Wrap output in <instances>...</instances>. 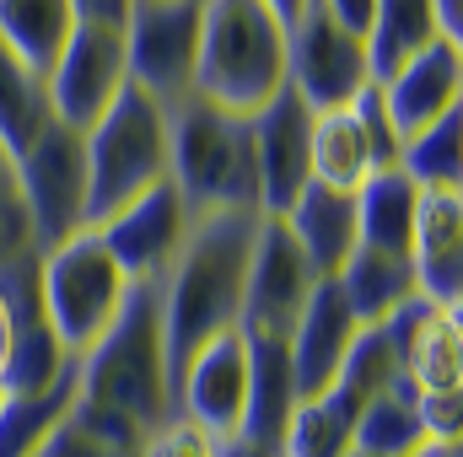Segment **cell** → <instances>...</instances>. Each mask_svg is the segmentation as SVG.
<instances>
[{
  "mask_svg": "<svg viewBox=\"0 0 463 457\" xmlns=\"http://www.w3.org/2000/svg\"><path fill=\"white\" fill-rule=\"evenodd\" d=\"M286 87V27L259 0H205L194 98L253 118Z\"/></svg>",
  "mask_w": 463,
  "mask_h": 457,
  "instance_id": "4",
  "label": "cell"
},
{
  "mask_svg": "<svg viewBox=\"0 0 463 457\" xmlns=\"http://www.w3.org/2000/svg\"><path fill=\"white\" fill-rule=\"evenodd\" d=\"M76 398H81L76 371H71L60 387H49V393L5 398V404H0V457H38L54 442V431L71 420Z\"/></svg>",
  "mask_w": 463,
  "mask_h": 457,
  "instance_id": "26",
  "label": "cell"
},
{
  "mask_svg": "<svg viewBox=\"0 0 463 457\" xmlns=\"http://www.w3.org/2000/svg\"><path fill=\"white\" fill-rule=\"evenodd\" d=\"M399 173L415 189H463V108L415 129L399 145Z\"/></svg>",
  "mask_w": 463,
  "mask_h": 457,
  "instance_id": "30",
  "label": "cell"
},
{
  "mask_svg": "<svg viewBox=\"0 0 463 457\" xmlns=\"http://www.w3.org/2000/svg\"><path fill=\"white\" fill-rule=\"evenodd\" d=\"M11 178H16V194L27 205L38 253L87 231V145H81V129L49 118L33 135V145L11 162Z\"/></svg>",
  "mask_w": 463,
  "mask_h": 457,
  "instance_id": "7",
  "label": "cell"
},
{
  "mask_svg": "<svg viewBox=\"0 0 463 457\" xmlns=\"http://www.w3.org/2000/svg\"><path fill=\"white\" fill-rule=\"evenodd\" d=\"M431 16H437L442 43H458L463 49V0H431Z\"/></svg>",
  "mask_w": 463,
  "mask_h": 457,
  "instance_id": "38",
  "label": "cell"
},
{
  "mask_svg": "<svg viewBox=\"0 0 463 457\" xmlns=\"http://www.w3.org/2000/svg\"><path fill=\"white\" fill-rule=\"evenodd\" d=\"M437 16L431 0H377L366 22V65L372 81H388L404 60H415L426 43H437Z\"/></svg>",
  "mask_w": 463,
  "mask_h": 457,
  "instance_id": "25",
  "label": "cell"
},
{
  "mask_svg": "<svg viewBox=\"0 0 463 457\" xmlns=\"http://www.w3.org/2000/svg\"><path fill=\"white\" fill-rule=\"evenodd\" d=\"M426 442H463V393H415Z\"/></svg>",
  "mask_w": 463,
  "mask_h": 457,
  "instance_id": "34",
  "label": "cell"
},
{
  "mask_svg": "<svg viewBox=\"0 0 463 457\" xmlns=\"http://www.w3.org/2000/svg\"><path fill=\"white\" fill-rule=\"evenodd\" d=\"M410 269H415L420 302L442 312H463V189H420Z\"/></svg>",
  "mask_w": 463,
  "mask_h": 457,
  "instance_id": "15",
  "label": "cell"
},
{
  "mask_svg": "<svg viewBox=\"0 0 463 457\" xmlns=\"http://www.w3.org/2000/svg\"><path fill=\"white\" fill-rule=\"evenodd\" d=\"M129 87V54H124V27L109 22H81L71 43L60 49L49 70V108L71 129H92L98 118L114 108Z\"/></svg>",
  "mask_w": 463,
  "mask_h": 457,
  "instance_id": "11",
  "label": "cell"
},
{
  "mask_svg": "<svg viewBox=\"0 0 463 457\" xmlns=\"http://www.w3.org/2000/svg\"><path fill=\"white\" fill-rule=\"evenodd\" d=\"M415 205H420V189H415L399 167H377V173L355 189V237H361V247L404 253V258H410Z\"/></svg>",
  "mask_w": 463,
  "mask_h": 457,
  "instance_id": "22",
  "label": "cell"
},
{
  "mask_svg": "<svg viewBox=\"0 0 463 457\" xmlns=\"http://www.w3.org/2000/svg\"><path fill=\"white\" fill-rule=\"evenodd\" d=\"M135 457H222V442H211V436L194 431L189 420H167V425H156V431L140 442Z\"/></svg>",
  "mask_w": 463,
  "mask_h": 457,
  "instance_id": "33",
  "label": "cell"
},
{
  "mask_svg": "<svg viewBox=\"0 0 463 457\" xmlns=\"http://www.w3.org/2000/svg\"><path fill=\"white\" fill-rule=\"evenodd\" d=\"M383 108L393 118L399 140H410L415 129H426L431 118L453 114L463 103V49L458 43H426L415 60H404L388 81H377Z\"/></svg>",
  "mask_w": 463,
  "mask_h": 457,
  "instance_id": "17",
  "label": "cell"
},
{
  "mask_svg": "<svg viewBox=\"0 0 463 457\" xmlns=\"http://www.w3.org/2000/svg\"><path fill=\"white\" fill-rule=\"evenodd\" d=\"M355 334H361V323H355V312L345 307L340 285L335 280H318L313 296H307V307H302V318H297V329H291V340H286L291 382H297V398L302 404H313V398H324L335 387V377L345 366Z\"/></svg>",
  "mask_w": 463,
  "mask_h": 457,
  "instance_id": "16",
  "label": "cell"
},
{
  "mask_svg": "<svg viewBox=\"0 0 463 457\" xmlns=\"http://www.w3.org/2000/svg\"><path fill=\"white\" fill-rule=\"evenodd\" d=\"M22 253H38L33 242V221H27V205L16 194V178H11V162L0 156V269Z\"/></svg>",
  "mask_w": 463,
  "mask_h": 457,
  "instance_id": "32",
  "label": "cell"
},
{
  "mask_svg": "<svg viewBox=\"0 0 463 457\" xmlns=\"http://www.w3.org/2000/svg\"><path fill=\"white\" fill-rule=\"evenodd\" d=\"M38 296H43V323L81 360L92 344L114 329L118 312H124L129 280L114 264V253L98 242V231H76L60 247H43Z\"/></svg>",
  "mask_w": 463,
  "mask_h": 457,
  "instance_id": "6",
  "label": "cell"
},
{
  "mask_svg": "<svg viewBox=\"0 0 463 457\" xmlns=\"http://www.w3.org/2000/svg\"><path fill=\"white\" fill-rule=\"evenodd\" d=\"M335 285H340V296H345V307L355 312L361 329L393 318L404 302L420 296L415 291V269H410L404 253H377V247H361V242L345 258V269L335 275Z\"/></svg>",
  "mask_w": 463,
  "mask_h": 457,
  "instance_id": "20",
  "label": "cell"
},
{
  "mask_svg": "<svg viewBox=\"0 0 463 457\" xmlns=\"http://www.w3.org/2000/svg\"><path fill=\"white\" fill-rule=\"evenodd\" d=\"M345 457H366V452H345Z\"/></svg>",
  "mask_w": 463,
  "mask_h": 457,
  "instance_id": "42",
  "label": "cell"
},
{
  "mask_svg": "<svg viewBox=\"0 0 463 457\" xmlns=\"http://www.w3.org/2000/svg\"><path fill=\"white\" fill-rule=\"evenodd\" d=\"M253 231H259V216H248V210L200 216L189 227L184 253L162 275V340H167V382L173 387L200 344L237 329Z\"/></svg>",
  "mask_w": 463,
  "mask_h": 457,
  "instance_id": "1",
  "label": "cell"
},
{
  "mask_svg": "<svg viewBox=\"0 0 463 457\" xmlns=\"http://www.w3.org/2000/svg\"><path fill=\"white\" fill-rule=\"evenodd\" d=\"M280 227L291 231V242L307 253L318 280H335L345 269V258L355 253V242H361L355 237V194H335V189H318V183H307L291 200Z\"/></svg>",
  "mask_w": 463,
  "mask_h": 457,
  "instance_id": "18",
  "label": "cell"
},
{
  "mask_svg": "<svg viewBox=\"0 0 463 457\" xmlns=\"http://www.w3.org/2000/svg\"><path fill=\"white\" fill-rule=\"evenodd\" d=\"M81 22H109V27H124L129 16V0H71Z\"/></svg>",
  "mask_w": 463,
  "mask_h": 457,
  "instance_id": "37",
  "label": "cell"
},
{
  "mask_svg": "<svg viewBox=\"0 0 463 457\" xmlns=\"http://www.w3.org/2000/svg\"><path fill=\"white\" fill-rule=\"evenodd\" d=\"M38 457H124V452L103 447V442H98V436H92V431L76 420V409H71V420L54 431V442H49V447H43Z\"/></svg>",
  "mask_w": 463,
  "mask_h": 457,
  "instance_id": "35",
  "label": "cell"
},
{
  "mask_svg": "<svg viewBox=\"0 0 463 457\" xmlns=\"http://www.w3.org/2000/svg\"><path fill=\"white\" fill-rule=\"evenodd\" d=\"M76 27H81V16L71 0H0V43L22 65H33L43 81Z\"/></svg>",
  "mask_w": 463,
  "mask_h": 457,
  "instance_id": "23",
  "label": "cell"
},
{
  "mask_svg": "<svg viewBox=\"0 0 463 457\" xmlns=\"http://www.w3.org/2000/svg\"><path fill=\"white\" fill-rule=\"evenodd\" d=\"M410 393H463V312L431 307L404 344Z\"/></svg>",
  "mask_w": 463,
  "mask_h": 457,
  "instance_id": "24",
  "label": "cell"
},
{
  "mask_svg": "<svg viewBox=\"0 0 463 457\" xmlns=\"http://www.w3.org/2000/svg\"><path fill=\"white\" fill-rule=\"evenodd\" d=\"M71 371H76V355L60 344V334H54L49 323H33V329H16V340H11V350H5L0 393H5V398L49 393V387H60Z\"/></svg>",
  "mask_w": 463,
  "mask_h": 457,
  "instance_id": "29",
  "label": "cell"
},
{
  "mask_svg": "<svg viewBox=\"0 0 463 457\" xmlns=\"http://www.w3.org/2000/svg\"><path fill=\"white\" fill-rule=\"evenodd\" d=\"M297 382H291V360L286 340H248V409H242V442L280 452V436L297 415Z\"/></svg>",
  "mask_w": 463,
  "mask_h": 457,
  "instance_id": "19",
  "label": "cell"
},
{
  "mask_svg": "<svg viewBox=\"0 0 463 457\" xmlns=\"http://www.w3.org/2000/svg\"><path fill=\"white\" fill-rule=\"evenodd\" d=\"M313 5H324L340 27H350L355 38H366V22H372V5L377 0H313Z\"/></svg>",
  "mask_w": 463,
  "mask_h": 457,
  "instance_id": "36",
  "label": "cell"
},
{
  "mask_svg": "<svg viewBox=\"0 0 463 457\" xmlns=\"http://www.w3.org/2000/svg\"><path fill=\"white\" fill-rule=\"evenodd\" d=\"M242 409H248V340L242 329H227L200 344L178 371L173 420H189L211 442H232L242 431Z\"/></svg>",
  "mask_w": 463,
  "mask_h": 457,
  "instance_id": "13",
  "label": "cell"
},
{
  "mask_svg": "<svg viewBox=\"0 0 463 457\" xmlns=\"http://www.w3.org/2000/svg\"><path fill=\"white\" fill-rule=\"evenodd\" d=\"M189 205L184 194L162 178L156 189H146L140 200H129L124 210H114L109 221H98V242L114 253V264L124 269L129 285H162V275L173 269V258L189 242Z\"/></svg>",
  "mask_w": 463,
  "mask_h": 457,
  "instance_id": "12",
  "label": "cell"
},
{
  "mask_svg": "<svg viewBox=\"0 0 463 457\" xmlns=\"http://www.w3.org/2000/svg\"><path fill=\"white\" fill-rule=\"evenodd\" d=\"M0 404H5V393H0Z\"/></svg>",
  "mask_w": 463,
  "mask_h": 457,
  "instance_id": "43",
  "label": "cell"
},
{
  "mask_svg": "<svg viewBox=\"0 0 463 457\" xmlns=\"http://www.w3.org/2000/svg\"><path fill=\"white\" fill-rule=\"evenodd\" d=\"M307 140H313V108L280 87L253 114V162H259V216H286L291 200L307 189Z\"/></svg>",
  "mask_w": 463,
  "mask_h": 457,
  "instance_id": "14",
  "label": "cell"
},
{
  "mask_svg": "<svg viewBox=\"0 0 463 457\" xmlns=\"http://www.w3.org/2000/svg\"><path fill=\"white\" fill-rule=\"evenodd\" d=\"M415 447H426V425H420V415H415V393H410L404 382L361 404L355 431H350V452L410 457Z\"/></svg>",
  "mask_w": 463,
  "mask_h": 457,
  "instance_id": "28",
  "label": "cell"
},
{
  "mask_svg": "<svg viewBox=\"0 0 463 457\" xmlns=\"http://www.w3.org/2000/svg\"><path fill=\"white\" fill-rule=\"evenodd\" d=\"M200 16H205V0H129V16H124L129 87H140L167 114L194 98Z\"/></svg>",
  "mask_w": 463,
  "mask_h": 457,
  "instance_id": "8",
  "label": "cell"
},
{
  "mask_svg": "<svg viewBox=\"0 0 463 457\" xmlns=\"http://www.w3.org/2000/svg\"><path fill=\"white\" fill-rule=\"evenodd\" d=\"M81 145H87V231H92L167 178V108L151 103L140 87H124V98L81 135Z\"/></svg>",
  "mask_w": 463,
  "mask_h": 457,
  "instance_id": "5",
  "label": "cell"
},
{
  "mask_svg": "<svg viewBox=\"0 0 463 457\" xmlns=\"http://www.w3.org/2000/svg\"><path fill=\"white\" fill-rule=\"evenodd\" d=\"M313 285H318V275H313L307 253L291 242V231L280 227V216H259L248 280H242V312H237L242 340H291Z\"/></svg>",
  "mask_w": 463,
  "mask_h": 457,
  "instance_id": "10",
  "label": "cell"
},
{
  "mask_svg": "<svg viewBox=\"0 0 463 457\" xmlns=\"http://www.w3.org/2000/svg\"><path fill=\"white\" fill-rule=\"evenodd\" d=\"M350 431H355V409L345 398L324 393L313 404H297V415L280 436V457H345Z\"/></svg>",
  "mask_w": 463,
  "mask_h": 457,
  "instance_id": "31",
  "label": "cell"
},
{
  "mask_svg": "<svg viewBox=\"0 0 463 457\" xmlns=\"http://www.w3.org/2000/svg\"><path fill=\"white\" fill-rule=\"evenodd\" d=\"M286 87L313 108H350L372 87L366 65V38L340 27L324 5L307 0V11L286 27Z\"/></svg>",
  "mask_w": 463,
  "mask_h": 457,
  "instance_id": "9",
  "label": "cell"
},
{
  "mask_svg": "<svg viewBox=\"0 0 463 457\" xmlns=\"http://www.w3.org/2000/svg\"><path fill=\"white\" fill-rule=\"evenodd\" d=\"M81 404L103 409L140 436L173 420V382H167V340H162V285H129V302L114 329L76 360Z\"/></svg>",
  "mask_w": 463,
  "mask_h": 457,
  "instance_id": "2",
  "label": "cell"
},
{
  "mask_svg": "<svg viewBox=\"0 0 463 457\" xmlns=\"http://www.w3.org/2000/svg\"><path fill=\"white\" fill-rule=\"evenodd\" d=\"M167 183L184 194L189 216H259V162L253 118L211 108L200 98L167 114Z\"/></svg>",
  "mask_w": 463,
  "mask_h": 457,
  "instance_id": "3",
  "label": "cell"
},
{
  "mask_svg": "<svg viewBox=\"0 0 463 457\" xmlns=\"http://www.w3.org/2000/svg\"><path fill=\"white\" fill-rule=\"evenodd\" d=\"M410 457H463V442H426V447H415Z\"/></svg>",
  "mask_w": 463,
  "mask_h": 457,
  "instance_id": "40",
  "label": "cell"
},
{
  "mask_svg": "<svg viewBox=\"0 0 463 457\" xmlns=\"http://www.w3.org/2000/svg\"><path fill=\"white\" fill-rule=\"evenodd\" d=\"M259 5H264V11H269V16H275L280 27H291V22H297V16L307 11V0H259Z\"/></svg>",
  "mask_w": 463,
  "mask_h": 457,
  "instance_id": "39",
  "label": "cell"
},
{
  "mask_svg": "<svg viewBox=\"0 0 463 457\" xmlns=\"http://www.w3.org/2000/svg\"><path fill=\"white\" fill-rule=\"evenodd\" d=\"M372 151L361 135L355 108H324L313 114V140H307V183L335 189V194H355L372 178Z\"/></svg>",
  "mask_w": 463,
  "mask_h": 457,
  "instance_id": "21",
  "label": "cell"
},
{
  "mask_svg": "<svg viewBox=\"0 0 463 457\" xmlns=\"http://www.w3.org/2000/svg\"><path fill=\"white\" fill-rule=\"evenodd\" d=\"M16 340V323H11V312H5V302H0V366H5V350Z\"/></svg>",
  "mask_w": 463,
  "mask_h": 457,
  "instance_id": "41",
  "label": "cell"
},
{
  "mask_svg": "<svg viewBox=\"0 0 463 457\" xmlns=\"http://www.w3.org/2000/svg\"><path fill=\"white\" fill-rule=\"evenodd\" d=\"M49 118H54V108H49V81L0 43V156L16 162Z\"/></svg>",
  "mask_w": 463,
  "mask_h": 457,
  "instance_id": "27",
  "label": "cell"
}]
</instances>
